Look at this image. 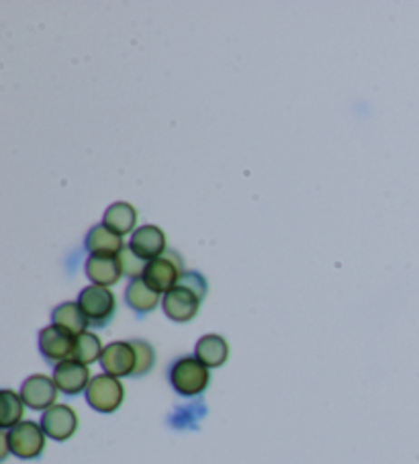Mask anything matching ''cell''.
Masks as SVG:
<instances>
[{"mask_svg":"<svg viewBox=\"0 0 419 464\" xmlns=\"http://www.w3.org/2000/svg\"><path fill=\"white\" fill-rule=\"evenodd\" d=\"M207 295V281L200 272L187 270L180 283L164 295V315L176 324H187L197 317Z\"/></svg>","mask_w":419,"mask_h":464,"instance_id":"1","label":"cell"},{"mask_svg":"<svg viewBox=\"0 0 419 464\" xmlns=\"http://www.w3.org/2000/svg\"><path fill=\"white\" fill-rule=\"evenodd\" d=\"M129 247L140 256L141 260L151 262L162 256L168 247H166V234L158 226H141L137 227L132 239H129Z\"/></svg>","mask_w":419,"mask_h":464,"instance_id":"12","label":"cell"},{"mask_svg":"<svg viewBox=\"0 0 419 464\" xmlns=\"http://www.w3.org/2000/svg\"><path fill=\"white\" fill-rule=\"evenodd\" d=\"M76 338L68 332H63L58 325H47L39 332V352L52 364H60L63 360H70L74 354Z\"/></svg>","mask_w":419,"mask_h":464,"instance_id":"9","label":"cell"},{"mask_svg":"<svg viewBox=\"0 0 419 464\" xmlns=\"http://www.w3.org/2000/svg\"><path fill=\"white\" fill-rule=\"evenodd\" d=\"M101 366L104 374H111L115 379L133 377L137 356L132 342H112L109 346H104V352L101 356Z\"/></svg>","mask_w":419,"mask_h":464,"instance_id":"8","label":"cell"},{"mask_svg":"<svg viewBox=\"0 0 419 464\" xmlns=\"http://www.w3.org/2000/svg\"><path fill=\"white\" fill-rule=\"evenodd\" d=\"M125 301L137 315H146L160 305V293L143 281V278H133L125 289Z\"/></svg>","mask_w":419,"mask_h":464,"instance_id":"16","label":"cell"},{"mask_svg":"<svg viewBox=\"0 0 419 464\" xmlns=\"http://www.w3.org/2000/svg\"><path fill=\"white\" fill-rule=\"evenodd\" d=\"M132 346L135 348V356H137V366L133 377H143L148 374L151 368L156 364V352L151 348V343L146 340H132Z\"/></svg>","mask_w":419,"mask_h":464,"instance_id":"21","label":"cell"},{"mask_svg":"<svg viewBox=\"0 0 419 464\" xmlns=\"http://www.w3.org/2000/svg\"><path fill=\"white\" fill-rule=\"evenodd\" d=\"M86 403L99 413H115L123 403L125 389L121 381L111 374H99L86 389Z\"/></svg>","mask_w":419,"mask_h":464,"instance_id":"6","label":"cell"},{"mask_svg":"<svg viewBox=\"0 0 419 464\" xmlns=\"http://www.w3.org/2000/svg\"><path fill=\"white\" fill-rule=\"evenodd\" d=\"M168 381L180 397H199L209 387L211 372L197 356H182L168 371Z\"/></svg>","mask_w":419,"mask_h":464,"instance_id":"2","label":"cell"},{"mask_svg":"<svg viewBox=\"0 0 419 464\" xmlns=\"http://www.w3.org/2000/svg\"><path fill=\"white\" fill-rule=\"evenodd\" d=\"M42 428L47 438L55 440V442H66L78 430V415L70 405H58L55 403L50 410L42 415Z\"/></svg>","mask_w":419,"mask_h":464,"instance_id":"11","label":"cell"},{"mask_svg":"<svg viewBox=\"0 0 419 464\" xmlns=\"http://www.w3.org/2000/svg\"><path fill=\"white\" fill-rule=\"evenodd\" d=\"M84 270L93 285L104 286V289L117 285L121 276H123V266H121L119 256H88Z\"/></svg>","mask_w":419,"mask_h":464,"instance_id":"13","label":"cell"},{"mask_svg":"<svg viewBox=\"0 0 419 464\" xmlns=\"http://www.w3.org/2000/svg\"><path fill=\"white\" fill-rule=\"evenodd\" d=\"M119 260H121V266H123V275L132 276V281L133 278H141L148 266V262L141 260L129 246L119 254Z\"/></svg>","mask_w":419,"mask_h":464,"instance_id":"22","label":"cell"},{"mask_svg":"<svg viewBox=\"0 0 419 464\" xmlns=\"http://www.w3.org/2000/svg\"><path fill=\"white\" fill-rule=\"evenodd\" d=\"M52 324L62 327L63 332H68L76 338V335L86 332L88 319L84 317L83 309H80L78 301L76 303L68 301V303H62V305H58L52 311Z\"/></svg>","mask_w":419,"mask_h":464,"instance_id":"17","label":"cell"},{"mask_svg":"<svg viewBox=\"0 0 419 464\" xmlns=\"http://www.w3.org/2000/svg\"><path fill=\"white\" fill-rule=\"evenodd\" d=\"M102 223L107 226L111 231H115L117 236H127L132 234L135 223H137V211L133 205L129 203H112L107 211H104V218H102Z\"/></svg>","mask_w":419,"mask_h":464,"instance_id":"18","label":"cell"},{"mask_svg":"<svg viewBox=\"0 0 419 464\" xmlns=\"http://www.w3.org/2000/svg\"><path fill=\"white\" fill-rule=\"evenodd\" d=\"M9 438L11 454L21 460H35L45 450V431L42 423L35 421H21L19 426L6 430Z\"/></svg>","mask_w":419,"mask_h":464,"instance_id":"5","label":"cell"},{"mask_svg":"<svg viewBox=\"0 0 419 464\" xmlns=\"http://www.w3.org/2000/svg\"><path fill=\"white\" fill-rule=\"evenodd\" d=\"M78 305L83 309L84 317L88 319L91 327H104L115 317L117 311V299L115 293L104 286L88 285L78 295Z\"/></svg>","mask_w":419,"mask_h":464,"instance_id":"3","label":"cell"},{"mask_svg":"<svg viewBox=\"0 0 419 464\" xmlns=\"http://www.w3.org/2000/svg\"><path fill=\"white\" fill-rule=\"evenodd\" d=\"M52 379L60 393H63L66 397H76L83 393V391L86 393V389L93 381L88 366L78 362V360H74V358L63 360V362L55 364Z\"/></svg>","mask_w":419,"mask_h":464,"instance_id":"7","label":"cell"},{"mask_svg":"<svg viewBox=\"0 0 419 464\" xmlns=\"http://www.w3.org/2000/svg\"><path fill=\"white\" fill-rule=\"evenodd\" d=\"M84 247L91 256H119L125 250L121 236L111 231L104 223H99V226L88 231Z\"/></svg>","mask_w":419,"mask_h":464,"instance_id":"14","label":"cell"},{"mask_svg":"<svg viewBox=\"0 0 419 464\" xmlns=\"http://www.w3.org/2000/svg\"><path fill=\"white\" fill-rule=\"evenodd\" d=\"M195 356L207 368H219L229 358V343L219 334H207L197 342Z\"/></svg>","mask_w":419,"mask_h":464,"instance_id":"15","label":"cell"},{"mask_svg":"<svg viewBox=\"0 0 419 464\" xmlns=\"http://www.w3.org/2000/svg\"><path fill=\"white\" fill-rule=\"evenodd\" d=\"M0 460H5L6 456L11 454V446H9V438H6V430L3 431V434H0Z\"/></svg>","mask_w":419,"mask_h":464,"instance_id":"23","label":"cell"},{"mask_svg":"<svg viewBox=\"0 0 419 464\" xmlns=\"http://www.w3.org/2000/svg\"><path fill=\"white\" fill-rule=\"evenodd\" d=\"M19 395L29 410L47 411L50 407L55 405V399H58V387H55L54 379L45 377V374H34V377L23 381Z\"/></svg>","mask_w":419,"mask_h":464,"instance_id":"10","label":"cell"},{"mask_svg":"<svg viewBox=\"0 0 419 464\" xmlns=\"http://www.w3.org/2000/svg\"><path fill=\"white\" fill-rule=\"evenodd\" d=\"M23 411H25V403H23L21 395H17L11 389L0 391V428L11 430L19 426L23 420Z\"/></svg>","mask_w":419,"mask_h":464,"instance_id":"19","label":"cell"},{"mask_svg":"<svg viewBox=\"0 0 419 464\" xmlns=\"http://www.w3.org/2000/svg\"><path fill=\"white\" fill-rule=\"evenodd\" d=\"M184 272L187 270H184V264L179 252L166 250L160 258L148 262L146 272H143L141 278L151 286V289H156L160 295H166L180 283Z\"/></svg>","mask_w":419,"mask_h":464,"instance_id":"4","label":"cell"},{"mask_svg":"<svg viewBox=\"0 0 419 464\" xmlns=\"http://www.w3.org/2000/svg\"><path fill=\"white\" fill-rule=\"evenodd\" d=\"M102 352H104V348H102V342H101L99 335L93 334V332H84V334L76 335L74 354H72V358L88 366L93 362H99Z\"/></svg>","mask_w":419,"mask_h":464,"instance_id":"20","label":"cell"}]
</instances>
